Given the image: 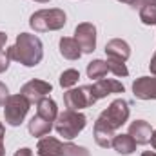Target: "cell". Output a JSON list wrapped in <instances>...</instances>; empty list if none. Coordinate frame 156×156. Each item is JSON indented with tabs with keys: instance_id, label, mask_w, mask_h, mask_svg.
Wrapping results in <instances>:
<instances>
[{
	"instance_id": "cell-1",
	"label": "cell",
	"mask_w": 156,
	"mask_h": 156,
	"mask_svg": "<svg viewBox=\"0 0 156 156\" xmlns=\"http://www.w3.org/2000/svg\"><path fill=\"white\" fill-rule=\"evenodd\" d=\"M129 115H131V109H129L127 100H123V98L113 100L111 105L107 109H104L94 122V131H93L94 142L100 147L109 149L113 145V138H115L116 131L129 120Z\"/></svg>"
},
{
	"instance_id": "cell-2",
	"label": "cell",
	"mask_w": 156,
	"mask_h": 156,
	"mask_svg": "<svg viewBox=\"0 0 156 156\" xmlns=\"http://www.w3.org/2000/svg\"><path fill=\"white\" fill-rule=\"evenodd\" d=\"M5 53H7L9 60H15L26 67H35L44 58V45L37 35L20 33L16 37L15 45H11Z\"/></svg>"
},
{
	"instance_id": "cell-3",
	"label": "cell",
	"mask_w": 156,
	"mask_h": 156,
	"mask_svg": "<svg viewBox=\"0 0 156 156\" xmlns=\"http://www.w3.org/2000/svg\"><path fill=\"white\" fill-rule=\"evenodd\" d=\"M37 153L40 156H91V153L71 142H60L53 136H44L37 144Z\"/></svg>"
},
{
	"instance_id": "cell-4",
	"label": "cell",
	"mask_w": 156,
	"mask_h": 156,
	"mask_svg": "<svg viewBox=\"0 0 156 156\" xmlns=\"http://www.w3.org/2000/svg\"><path fill=\"white\" fill-rule=\"evenodd\" d=\"M67 16L64 9L53 7V9H40L35 11L29 18V26L37 33H47V31H58L66 26Z\"/></svg>"
},
{
	"instance_id": "cell-5",
	"label": "cell",
	"mask_w": 156,
	"mask_h": 156,
	"mask_svg": "<svg viewBox=\"0 0 156 156\" xmlns=\"http://www.w3.org/2000/svg\"><path fill=\"white\" fill-rule=\"evenodd\" d=\"M85 125H87V116L73 109H66L64 113H58V116L55 120V129L58 136H62L64 140L76 138Z\"/></svg>"
},
{
	"instance_id": "cell-6",
	"label": "cell",
	"mask_w": 156,
	"mask_h": 156,
	"mask_svg": "<svg viewBox=\"0 0 156 156\" xmlns=\"http://www.w3.org/2000/svg\"><path fill=\"white\" fill-rule=\"evenodd\" d=\"M29 102L22 94H9V98L4 104V118L11 127H18L24 118L27 116L29 111Z\"/></svg>"
},
{
	"instance_id": "cell-7",
	"label": "cell",
	"mask_w": 156,
	"mask_h": 156,
	"mask_svg": "<svg viewBox=\"0 0 156 156\" xmlns=\"http://www.w3.org/2000/svg\"><path fill=\"white\" fill-rule=\"evenodd\" d=\"M64 104L67 109L80 111V109H85L96 104V98L93 96L91 85H80V87L69 89L67 93H64Z\"/></svg>"
},
{
	"instance_id": "cell-8",
	"label": "cell",
	"mask_w": 156,
	"mask_h": 156,
	"mask_svg": "<svg viewBox=\"0 0 156 156\" xmlns=\"http://www.w3.org/2000/svg\"><path fill=\"white\" fill-rule=\"evenodd\" d=\"M53 91V85L45 80H29L27 83L22 85L20 94L29 102V104H38L42 98H45Z\"/></svg>"
},
{
	"instance_id": "cell-9",
	"label": "cell",
	"mask_w": 156,
	"mask_h": 156,
	"mask_svg": "<svg viewBox=\"0 0 156 156\" xmlns=\"http://www.w3.org/2000/svg\"><path fill=\"white\" fill-rule=\"evenodd\" d=\"M75 40L78 42L82 53H93L96 49V27L91 22H82L75 29Z\"/></svg>"
},
{
	"instance_id": "cell-10",
	"label": "cell",
	"mask_w": 156,
	"mask_h": 156,
	"mask_svg": "<svg viewBox=\"0 0 156 156\" xmlns=\"http://www.w3.org/2000/svg\"><path fill=\"white\" fill-rule=\"evenodd\" d=\"M133 94L138 100H156V76H140L133 82Z\"/></svg>"
},
{
	"instance_id": "cell-11",
	"label": "cell",
	"mask_w": 156,
	"mask_h": 156,
	"mask_svg": "<svg viewBox=\"0 0 156 156\" xmlns=\"http://www.w3.org/2000/svg\"><path fill=\"white\" fill-rule=\"evenodd\" d=\"M91 89H93V96L96 98V102L102 100V98H105V96H109V94L123 93L125 91L123 83L118 82V80H113V78H100V80H96L91 85Z\"/></svg>"
},
{
	"instance_id": "cell-12",
	"label": "cell",
	"mask_w": 156,
	"mask_h": 156,
	"mask_svg": "<svg viewBox=\"0 0 156 156\" xmlns=\"http://www.w3.org/2000/svg\"><path fill=\"white\" fill-rule=\"evenodd\" d=\"M129 134L133 136V140H134L138 145H145V144L151 142L153 129H151L149 122H145V120H134V122L129 125Z\"/></svg>"
},
{
	"instance_id": "cell-13",
	"label": "cell",
	"mask_w": 156,
	"mask_h": 156,
	"mask_svg": "<svg viewBox=\"0 0 156 156\" xmlns=\"http://www.w3.org/2000/svg\"><path fill=\"white\" fill-rule=\"evenodd\" d=\"M105 55L107 58H116L125 62L131 56V45L122 38H113L105 44Z\"/></svg>"
},
{
	"instance_id": "cell-14",
	"label": "cell",
	"mask_w": 156,
	"mask_h": 156,
	"mask_svg": "<svg viewBox=\"0 0 156 156\" xmlns=\"http://www.w3.org/2000/svg\"><path fill=\"white\" fill-rule=\"evenodd\" d=\"M136 142L133 140V136L131 134H115V138H113V149L116 151L118 154H122V156H129V154H133L134 151H136Z\"/></svg>"
},
{
	"instance_id": "cell-15",
	"label": "cell",
	"mask_w": 156,
	"mask_h": 156,
	"mask_svg": "<svg viewBox=\"0 0 156 156\" xmlns=\"http://www.w3.org/2000/svg\"><path fill=\"white\" fill-rule=\"evenodd\" d=\"M58 47H60V55L67 60H78L82 56V49L78 45V42L75 40V37H62L58 42Z\"/></svg>"
},
{
	"instance_id": "cell-16",
	"label": "cell",
	"mask_w": 156,
	"mask_h": 156,
	"mask_svg": "<svg viewBox=\"0 0 156 156\" xmlns=\"http://www.w3.org/2000/svg\"><path fill=\"white\" fill-rule=\"evenodd\" d=\"M55 127V123L53 122H49V120H45V118L42 116H33L29 120V123H27V131H29V134L31 136H47L49 133H51V129Z\"/></svg>"
},
{
	"instance_id": "cell-17",
	"label": "cell",
	"mask_w": 156,
	"mask_h": 156,
	"mask_svg": "<svg viewBox=\"0 0 156 156\" xmlns=\"http://www.w3.org/2000/svg\"><path fill=\"white\" fill-rule=\"evenodd\" d=\"M37 115L42 116V118H45V120H49V122H55L56 116H58L56 102H55V100H51L49 96L42 98L38 104H37Z\"/></svg>"
},
{
	"instance_id": "cell-18",
	"label": "cell",
	"mask_w": 156,
	"mask_h": 156,
	"mask_svg": "<svg viewBox=\"0 0 156 156\" xmlns=\"http://www.w3.org/2000/svg\"><path fill=\"white\" fill-rule=\"evenodd\" d=\"M107 64H105V60H93V62H89L87 64V76L89 78H96V80H100V78H104L107 75Z\"/></svg>"
},
{
	"instance_id": "cell-19",
	"label": "cell",
	"mask_w": 156,
	"mask_h": 156,
	"mask_svg": "<svg viewBox=\"0 0 156 156\" xmlns=\"http://www.w3.org/2000/svg\"><path fill=\"white\" fill-rule=\"evenodd\" d=\"M105 64H107V69H109L115 76L122 78V76H127V75H129V69H127L125 62H122V60H116V58H107V60H105Z\"/></svg>"
},
{
	"instance_id": "cell-20",
	"label": "cell",
	"mask_w": 156,
	"mask_h": 156,
	"mask_svg": "<svg viewBox=\"0 0 156 156\" xmlns=\"http://www.w3.org/2000/svg\"><path fill=\"white\" fill-rule=\"evenodd\" d=\"M78 78H80V73H78L76 69H66L62 75H60V85L64 87V89H69V87H73V85H76L78 83Z\"/></svg>"
},
{
	"instance_id": "cell-21",
	"label": "cell",
	"mask_w": 156,
	"mask_h": 156,
	"mask_svg": "<svg viewBox=\"0 0 156 156\" xmlns=\"http://www.w3.org/2000/svg\"><path fill=\"white\" fill-rule=\"evenodd\" d=\"M140 20L145 26H156V5H142L140 7Z\"/></svg>"
},
{
	"instance_id": "cell-22",
	"label": "cell",
	"mask_w": 156,
	"mask_h": 156,
	"mask_svg": "<svg viewBox=\"0 0 156 156\" xmlns=\"http://www.w3.org/2000/svg\"><path fill=\"white\" fill-rule=\"evenodd\" d=\"M9 62H11V60H9V56H7V53H5V51H0V75L7 71Z\"/></svg>"
},
{
	"instance_id": "cell-23",
	"label": "cell",
	"mask_w": 156,
	"mask_h": 156,
	"mask_svg": "<svg viewBox=\"0 0 156 156\" xmlns=\"http://www.w3.org/2000/svg\"><path fill=\"white\" fill-rule=\"evenodd\" d=\"M9 98V91H7V87H5V83H2L0 82V107L5 104V100Z\"/></svg>"
},
{
	"instance_id": "cell-24",
	"label": "cell",
	"mask_w": 156,
	"mask_h": 156,
	"mask_svg": "<svg viewBox=\"0 0 156 156\" xmlns=\"http://www.w3.org/2000/svg\"><path fill=\"white\" fill-rule=\"evenodd\" d=\"M4 136H5V127L0 122V156H5V149H4Z\"/></svg>"
},
{
	"instance_id": "cell-25",
	"label": "cell",
	"mask_w": 156,
	"mask_h": 156,
	"mask_svg": "<svg viewBox=\"0 0 156 156\" xmlns=\"http://www.w3.org/2000/svg\"><path fill=\"white\" fill-rule=\"evenodd\" d=\"M15 156H33V151L29 149V147H22V149H18Z\"/></svg>"
},
{
	"instance_id": "cell-26",
	"label": "cell",
	"mask_w": 156,
	"mask_h": 156,
	"mask_svg": "<svg viewBox=\"0 0 156 156\" xmlns=\"http://www.w3.org/2000/svg\"><path fill=\"white\" fill-rule=\"evenodd\" d=\"M149 69H151V73L156 76V53L153 55V58H151V64H149Z\"/></svg>"
},
{
	"instance_id": "cell-27",
	"label": "cell",
	"mask_w": 156,
	"mask_h": 156,
	"mask_svg": "<svg viewBox=\"0 0 156 156\" xmlns=\"http://www.w3.org/2000/svg\"><path fill=\"white\" fill-rule=\"evenodd\" d=\"M136 5H156V0H138V4Z\"/></svg>"
},
{
	"instance_id": "cell-28",
	"label": "cell",
	"mask_w": 156,
	"mask_h": 156,
	"mask_svg": "<svg viewBox=\"0 0 156 156\" xmlns=\"http://www.w3.org/2000/svg\"><path fill=\"white\" fill-rule=\"evenodd\" d=\"M5 42H7V35L0 31V51H2V47L5 45Z\"/></svg>"
},
{
	"instance_id": "cell-29",
	"label": "cell",
	"mask_w": 156,
	"mask_h": 156,
	"mask_svg": "<svg viewBox=\"0 0 156 156\" xmlns=\"http://www.w3.org/2000/svg\"><path fill=\"white\" fill-rule=\"evenodd\" d=\"M118 2H123V4L133 5V7H136V4H138V0H118Z\"/></svg>"
},
{
	"instance_id": "cell-30",
	"label": "cell",
	"mask_w": 156,
	"mask_h": 156,
	"mask_svg": "<svg viewBox=\"0 0 156 156\" xmlns=\"http://www.w3.org/2000/svg\"><path fill=\"white\" fill-rule=\"evenodd\" d=\"M151 145L154 147V151H156V131H153V136H151Z\"/></svg>"
},
{
	"instance_id": "cell-31",
	"label": "cell",
	"mask_w": 156,
	"mask_h": 156,
	"mask_svg": "<svg viewBox=\"0 0 156 156\" xmlns=\"http://www.w3.org/2000/svg\"><path fill=\"white\" fill-rule=\"evenodd\" d=\"M142 156H156V153H153V151H144Z\"/></svg>"
},
{
	"instance_id": "cell-32",
	"label": "cell",
	"mask_w": 156,
	"mask_h": 156,
	"mask_svg": "<svg viewBox=\"0 0 156 156\" xmlns=\"http://www.w3.org/2000/svg\"><path fill=\"white\" fill-rule=\"evenodd\" d=\"M35 2H40V4H45V2H49V0H35Z\"/></svg>"
}]
</instances>
